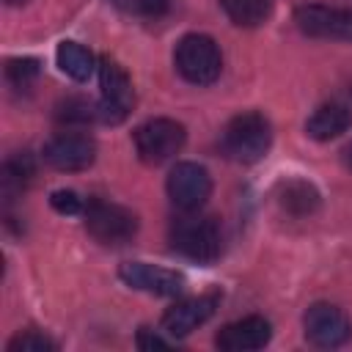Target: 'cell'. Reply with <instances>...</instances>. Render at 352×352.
I'll return each mask as SVG.
<instances>
[{"label": "cell", "mask_w": 352, "mask_h": 352, "mask_svg": "<svg viewBox=\"0 0 352 352\" xmlns=\"http://www.w3.org/2000/svg\"><path fill=\"white\" fill-rule=\"evenodd\" d=\"M170 245L190 261L212 264L223 253V228L214 217L184 212V217L173 220L170 226Z\"/></svg>", "instance_id": "1"}, {"label": "cell", "mask_w": 352, "mask_h": 352, "mask_svg": "<svg viewBox=\"0 0 352 352\" xmlns=\"http://www.w3.org/2000/svg\"><path fill=\"white\" fill-rule=\"evenodd\" d=\"M270 146H272V126L256 110L234 116L223 129V151L236 162L245 165L258 162L261 157H267Z\"/></svg>", "instance_id": "2"}, {"label": "cell", "mask_w": 352, "mask_h": 352, "mask_svg": "<svg viewBox=\"0 0 352 352\" xmlns=\"http://www.w3.org/2000/svg\"><path fill=\"white\" fill-rule=\"evenodd\" d=\"M176 72L192 85H212L223 72V55L212 36L187 33L179 38L173 50Z\"/></svg>", "instance_id": "3"}, {"label": "cell", "mask_w": 352, "mask_h": 352, "mask_svg": "<svg viewBox=\"0 0 352 352\" xmlns=\"http://www.w3.org/2000/svg\"><path fill=\"white\" fill-rule=\"evenodd\" d=\"M85 231L102 245H124L138 234V214L121 204L91 198L85 204Z\"/></svg>", "instance_id": "4"}, {"label": "cell", "mask_w": 352, "mask_h": 352, "mask_svg": "<svg viewBox=\"0 0 352 352\" xmlns=\"http://www.w3.org/2000/svg\"><path fill=\"white\" fill-rule=\"evenodd\" d=\"M99 88H102V96L96 104V118L102 124H121L132 113L135 91L121 63H116L107 55L99 60Z\"/></svg>", "instance_id": "5"}, {"label": "cell", "mask_w": 352, "mask_h": 352, "mask_svg": "<svg viewBox=\"0 0 352 352\" xmlns=\"http://www.w3.org/2000/svg\"><path fill=\"white\" fill-rule=\"evenodd\" d=\"M132 140H135V151L143 162L160 165V162H168L170 157H176L182 151L187 132L173 118H148L146 124H140L135 129Z\"/></svg>", "instance_id": "6"}, {"label": "cell", "mask_w": 352, "mask_h": 352, "mask_svg": "<svg viewBox=\"0 0 352 352\" xmlns=\"http://www.w3.org/2000/svg\"><path fill=\"white\" fill-rule=\"evenodd\" d=\"M165 187H168V198L173 201L176 209L198 212L212 192V176L198 162H176L168 173Z\"/></svg>", "instance_id": "7"}, {"label": "cell", "mask_w": 352, "mask_h": 352, "mask_svg": "<svg viewBox=\"0 0 352 352\" xmlns=\"http://www.w3.org/2000/svg\"><path fill=\"white\" fill-rule=\"evenodd\" d=\"M302 330H305V338L314 346L336 349V346L349 341L352 322H349V316L338 305H333V302H314L305 311V316H302Z\"/></svg>", "instance_id": "8"}, {"label": "cell", "mask_w": 352, "mask_h": 352, "mask_svg": "<svg viewBox=\"0 0 352 352\" xmlns=\"http://www.w3.org/2000/svg\"><path fill=\"white\" fill-rule=\"evenodd\" d=\"M297 28L311 38H327V41H352V11L322 6V3H305L294 11Z\"/></svg>", "instance_id": "9"}, {"label": "cell", "mask_w": 352, "mask_h": 352, "mask_svg": "<svg viewBox=\"0 0 352 352\" xmlns=\"http://www.w3.org/2000/svg\"><path fill=\"white\" fill-rule=\"evenodd\" d=\"M44 162L55 170H85L96 160V143L85 132H60L44 143Z\"/></svg>", "instance_id": "10"}, {"label": "cell", "mask_w": 352, "mask_h": 352, "mask_svg": "<svg viewBox=\"0 0 352 352\" xmlns=\"http://www.w3.org/2000/svg\"><path fill=\"white\" fill-rule=\"evenodd\" d=\"M118 278L146 294H157V297H176L184 292V275L168 267H157L148 261H124L118 267Z\"/></svg>", "instance_id": "11"}, {"label": "cell", "mask_w": 352, "mask_h": 352, "mask_svg": "<svg viewBox=\"0 0 352 352\" xmlns=\"http://www.w3.org/2000/svg\"><path fill=\"white\" fill-rule=\"evenodd\" d=\"M217 302H220V294L217 292L179 300V302H173L162 314V330L170 338H184V336H190L195 327H201L217 311Z\"/></svg>", "instance_id": "12"}, {"label": "cell", "mask_w": 352, "mask_h": 352, "mask_svg": "<svg viewBox=\"0 0 352 352\" xmlns=\"http://www.w3.org/2000/svg\"><path fill=\"white\" fill-rule=\"evenodd\" d=\"M270 338H272V327L264 316H245L220 327V333L214 336V344L226 352H253L267 346Z\"/></svg>", "instance_id": "13"}, {"label": "cell", "mask_w": 352, "mask_h": 352, "mask_svg": "<svg viewBox=\"0 0 352 352\" xmlns=\"http://www.w3.org/2000/svg\"><path fill=\"white\" fill-rule=\"evenodd\" d=\"M352 126V110L341 102H324L319 104L311 118L305 121V132L308 138L319 140V143H327V140H336L338 135H344L346 129Z\"/></svg>", "instance_id": "14"}, {"label": "cell", "mask_w": 352, "mask_h": 352, "mask_svg": "<svg viewBox=\"0 0 352 352\" xmlns=\"http://www.w3.org/2000/svg\"><path fill=\"white\" fill-rule=\"evenodd\" d=\"M278 204H280L283 212H289L294 217H308L319 209L322 195L305 179H286V182L278 184Z\"/></svg>", "instance_id": "15"}, {"label": "cell", "mask_w": 352, "mask_h": 352, "mask_svg": "<svg viewBox=\"0 0 352 352\" xmlns=\"http://www.w3.org/2000/svg\"><path fill=\"white\" fill-rule=\"evenodd\" d=\"M55 60H58V69L77 82L91 80V74L99 69V60L94 58V52L77 41H60L55 50Z\"/></svg>", "instance_id": "16"}, {"label": "cell", "mask_w": 352, "mask_h": 352, "mask_svg": "<svg viewBox=\"0 0 352 352\" xmlns=\"http://www.w3.org/2000/svg\"><path fill=\"white\" fill-rule=\"evenodd\" d=\"M226 16L239 28H258L272 16L275 0H220Z\"/></svg>", "instance_id": "17"}, {"label": "cell", "mask_w": 352, "mask_h": 352, "mask_svg": "<svg viewBox=\"0 0 352 352\" xmlns=\"http://www.w3.org/2000/svg\"><path fill=\"white\" fill-rule=\"evenodd\" d=\"M30 176H33V162H30V157H28V154L11 157V160L3 165V192H6V198L11 201L14 195H19V192L28 187Z\"/></svg>", "instance_id": "18"}, {"label": "cell", "mask_w": 352, "mask_h": 352, "mask_svg": "<svg viewBox=\"0 0 352 352\" xmlns=\"http://www.w3.org/2000/svg\"><path fill=\"white\" fill-rule=\"evenodd\" d=\"M6 349H8V352H55L58 344H55L50 336L38 333V330H22V333H16V336L8 341Z\"/></svg>", "instance_id": "19"}, {"label": "cell", "mask_w": 352, "mask_h": 352, "mask_svg": "<svg viewBox=\"0 0 352 352\" xmlns=\"http://www.w3.org/2000/svg\"><path fill=\"white\" fill-rule=\"evenodd\" d=\"M107 3H113L116 8H121L126 14L143 16V19H157V16L168 14V8H170V0H107Z\"/></svg>", "instance_id": "20"}, {"label": "cell", "mask_w": 352, "mask_h": 352, "mask_svg": "<svg viewBox=\"0 0 352 352\" xmlns=\"http://www.w3.org/2000/svg\"><path fill=\"white\" fill-rule=\"evenodd\" d=\"M6 77L16 88H28L38 77V60L36 58H11L6 63Z\"/></svg>", "instance_id": "21"}, {"label": "cell", "mask_w": 352, "mask_h": 352, "mask_svg": "<svg viewBox=\"0 0 352 352\" xmlns=\"http://www.w3.org/2000/svg\"><path fill=\"white\" fill-rule=\"evenodd\" d=\"M85 204L88 201H82L74 190H55L50 195V206L55 212H60V214H82L85 212Z\"/></svg>", "instance_id": "22"}, {"label": "cell", "mask_w": 352, "mask_h": 352, "mask_svg": "<svg viewBox=\"0 0 352 352\" xmlns=\"http://www.w3.org/2000/svg\"><path fill=\"white\" fill-rule=\"evenodd\" d=\"M135 344H138L140 349H170V346H173V341H168V338L157 336V333H154V330H148V327H140V330H138Z\"/></svg>", "instance_id": "23"}, {"label": "cell", "mask_w": 352, "mask_h": 352, "mask_svg": "<svg viewBox=\"0 0 352 352\" xmlns=\"http://www.w3.org/2000/svg\"><path fill=\"white\" fill-rule=\"evenodd\" d=\"M344 162H346V168L352 170V146H349V148L344 151Z\"/></svg>", "instance_id": "24"}, {"label": "cell", "mask_w": 352, "mask_h": 352, "mask_svg": "<svg viewBox=\"0 0 352 352\" xmlns=\"http://www.w3.org/2000/svg\"><path fill=\"white\" fill-rule=\"evenodd\" d=\"M25 3H30V0H6V6H25Z\"/></svg>", "instance_id": "25"}]
</instances>
